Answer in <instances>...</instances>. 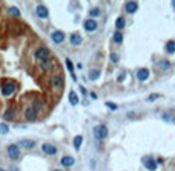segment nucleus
I'll return each instance as SVG.
<instances>
[{
    "label": "nucleus",
    "mask_w": 175,
    "mask_h": 171,
    "mask_svg": "<svg viewBox=\"0 0 175 171\" xmlns=\"http://www.w3.org/2000/svg\"><path fill=\"white\" fill-rule=\"evenodd\" d=\"M118 60H120V59H118V56L112 52V54H111V62H112V63H118Z\"/></svg>",
    "instance_id": "obj_31"
},
{
    "label": "nucleus",
    "mask_w": 175,
    "mask_h": 171,
    "mask_svg": "<svg viewBox=\"0 0 175 171\" xmlns=\"http://www.w3.org/2000/svg\"><path fill=\"white\" fill-rule=\"evenodd\" d=\"M8 131H9V128L6 123H0V134H8Z\"/></svg>",
    "instance_id": "obj_28"
},
{
    "label": "nucleus",
    "mask_w": 175,
    "mask_h": 171,
    "mask_svg": "<svg viewBox=\"0 0 175 171\" xmlns=\"http://www.w3.org/2000/svg\"><path fill=\"white\" fill-rule=\"evenodd\" d=\"M51 37H52L54 43H62V42L65 40V34H63L62 31H54Z\"/></svg>",
    "instance_id": "obj_13"
},
{
    "label": "nucleus",
    "mask_w": 175,
    "mask_h": 171,
    "mask_svg": "<svg viewBox=\"0 0 175 171\" xmlns=\"http://www.w3.org/2000/svg\"><path fill=\"white\" fill-rule=\"evenodd\" d=\"M51 83H52L54 88H62V86H63V79H62L60 76H54V77L51 79Z\"/></svg>",
    "instance_id": "obj_15"
},
{
    "label": "nucleus",
    "mask_w": 175,
    "mask_h": 171,
    "mask_svg": "<svg viewBox=\"0 0 175 171\" xmlns=\"http://www.w3.org/2000/svg\"><path fill=\"white\" fill-rule=\"evenodd\" d=\"M114 40H115V43H122L123 42V34L120 31H115L114 33Z\"/></svg>",
    "instance_id": "obj_25"
},
{
    "label": "nucleus",
    "mask_w": 175,
    "mask_h": 171,
    "mask_svg": "<svg viewBox=\"0 0 175 171\" xmlns=\"http://www.w3.org/2000/svg\"><path fill=\"white\" fill-rule=\"evenodd\" d=\"M158 97H160L158 94H154V96H149L146 100H147V102H152V100H155V99H158Z\"/></svg>",
    "instance_id": "obj_32"
},
{
    "label": "nucleus",
    "mask_w": 175,
    "mask_h": 171,
    "mask_svg": "<svg viewBox=\"0 0 175 171\" xmlns=\"http://www.w3.org/2000/svg\"><path fill=\"white\" fill-rule=\"evenodd\" d=\"M49 56H51V51H49V48H46V46H40V48L34 52V57H35L37 60H40V62H43V60H46V59H51Z\"/></svg>",
    "instance_id": "obj_1"
},
{
    "label": "nucleus",
    "mask_w": 175,
    "mask_h": 171,
    "mask_svg": "<svg viewBox=\"0 0 175 171\" xmlns=\"http://www.w3.org/2000/svg\"><path fill=\"white\" fill-rule=\"evenodd\" d=\"M100 77V70H91L89 71V79L91 80H97Z\"/></svg>",
    "instance_id": "obj_24"
},
{
    "label": "nucleus",
    "mask_w": 175,
    "mask_h": 171,
    "mask_svg": "<svg viewBox=\"0 0 175 171\" xmlns=\"http://www.w3.org/2000/svg\"><path fill=\"white\" fill-rule=\"evenodd\" d=\"M42 150H43V153H46V154H49V156H54L57 153V148L54 147V145H51V143H43L42 145Z\"/></svg>",
    "instance_id": "obj_11"
},
{
    "label": "nucleus",
    "mask_w": 175,
    "mask_h": 171,
    "mask_svg": "<svg viewBox=\"0 0 175 171\" xmlns=\"http://www.w3.org/2000/svg\"><path fill=\"white\" fill-rule=\"evenodd\" d=\"M106 107L109 108L111 111H115V110L118 108V107H117V103H114V102H106Z\"/></svg>",
    "instance_id": "obj_30"
},
{
    "label": "nucleus",
    "mask_w": 175,
    "mask_h": 171,
    "mask_svg": "<svg viewBox=\"0 0 175 171\" xmlns=\"http://www.w3.org/2000/svg\"><path fill=\"white\" fill-rule=\"evenodd\" d=\"M14 116H16V111L14 110H12V108H9V110H6V113H5V119L6 120H12V119H14Z\"/></svg>",
    "instance_id": "obj_23"
},
{
    "label": "nucleus",
    "mask_w": 175,
    "mask_h": 171,
    "mask_svg": "<svg viewBox=\"0 0 175 171\" xmlns=\"http://www.w3.org/2000/svg\"><path fill=\"white\" fill-rule=\"evenodd\" d=\"M160 68L161 70H169L170 68V63L167 60H163V62H160Z\"/></svg>",
    "instance_id": "obj_29"
},
{
    "label": "nucleus",
    "mask_w": 175,
    "mask_h": 171,
    "mask_svg": "<svg viewBox=\"0 0 175 171\" xmlns=\"http://www.w3.org/2000/svg\"><path fill=\"white\" fill-rule=\"evenodd\" d=\"M83 26H85V30H86L88 33H92V31L97 30V22L94 20V19H89V20H85Z\"/></svg>",
    "instance_id": "obj_8"
},
{
    "label": "nucleus",
    "mask_w": 175,
    "mask_h": 171,
    "mask_svg": "<svg viewBox=\"0 0 175 171\" xmlns=\"http://www.w3.org/2000/svg\"><path fill=\"white\" fill-rule=\"evenodd\" d=\"M172 6H173V8H175V0H173V2H172Z\"/></svg>",
    "instance_id": "obj_34"
},
{
    "label": "nucleus",
    "mask_w": 175,
    "mask_h": 171,
    "mask_svg": "<svg viewBox=\"0 0 175 171\" xmlns=\"http://www.w3.org/2000/svg\"><path fill=\"white\" fill-rule=\"evenodd\" d=\"M166 52L167 54H173L175 52V40H169L166 43Z\"/></svg>",
    "instance_id": "obj_19"
},
{
    "label": "nucleus",
    "mask_w": 175,
    "mask_h": 171,
    "mask_svg": "<svg viewBox=\"0 0 175 171\" xmlns=\"http://www.w3.org/2000/svg\"><path fill=\"white\" fill-rule=\"evenodd\" d=\"M62 165L63 166H72L74 163H75V160H74V157H71V156H65V157H62Z\"/></svg>",
    "instance_id": "obj_16"
},
{
    "label": "nucleus",
    "mask_w": 175,
    "mask_h": 171,
    "mask_svg": "<svg viewBox=\"0 0 175 171\" xmlns=\"http://www.w3.org/2000/svg\"><path fill=\"white\" fill-rule=\"evenodd\" d=\"M54 171H62V169H54Z\"/></svg>",
    "instance_id": "obj_36"
},
{
    "label": "nucleus",
    "mask_w": 175,
    "mask_h": 171,
    "mask_svg": "<svg viewBox=\"0 0 175 171\" xmlns=\"http://www.w3.org/2000/svg\"><path fill=\"white\" fill-rule=\"evenodd\" d=\"M94 136H95L97 140H103L107 137V128L104 125H97L94 128Z\"/></svg>",
    "instance_id": "obj_2"
},
{
    "label": "nucleus",
    "mask_w": 175,
    "mask_h": 171,
    "mask_svg": "<svg viewBox=\"0 0 175 171\" xmlns=\"http://www.w3.org/2000/svg\"><path fill=\"white\" fill-rule=\"evenodd\" d=\"M23 114H25V119H28V120H35V117H37V110H35L34 107H26L25 111H23Z\"/></svg>",
    "instance_id": "obj_5"
},
{
    "label": "nucleus",
    "mask_w": 175,
    "mask_h": 171,
    "mask_svg": "<svg viewBox=\"0 0 175 171\" xmlns=\"http://www.w3.org/2000/svg\"><path fill=\"white\" fill-rule=\"evenodd\" d=\"M9 14H11V16H16V17H19V16H20V11H19L16 6H11V8H9Z\"/></svg>",
    "instance_id": "obj_27"
},
{
    "label": "nucleus",
    "mask_w": 175,
    "mask_h": 171,
    "mask_svg": "<svg viewBox=\"0 0 175 171\" xmlns=\"http://www.w3.org/2000/svg\"><path fill=\"white\" fill-rule=\"evenodd\" d=\"M143 163H144V166L149 169V171H155L157 169V162L152 159V157H149V156L143 157Z\"/></svg>",
    "instance_id": "obj_6"
},
{
    "label": "nucleus",
    "mask_w": 175,
    "mask_h": 171,
    "mask_svg": "<svg viewBox=\"0 0 175 171\" xmlns=\"http://www.w3.org/2000/svg\"><path fill=\"white\" fill-rule=\"evenodd\" d=\"M34 145H35V142H34V140H29V139H23V140L20 142V147H23V148H26V150L34 148Z\"/></svg>",
    "instance_id": "obj_17"
},
{
    "label": "nucleus",
    "mask_w": 175,
    "mask_h": 171,
    "mask_svg": "<svg viewBox=\"0 0 175 171\" xmlns=\"http://www.w3.org/2000/svg\"><path fill=\"white\" fill-rule=\"evenodd\" d=\"M16 83H12V82H8V83H3V86H2V94L5 96V97H9V96H12L16 93Z\"/></svg>",
    "instance_id": "obj_3"
},
{
    "label": "nucleus",
    "mask_w": 175,
    "mask_h": 171,
    "mask_svg": "<svg viewBox=\"0 0 175 171\" xmlns=\"http://www.w3.org/2000/svg\"><path fill=\"white\" fill-rule=\"evenodd\" d=\"M8 154H9V157L12 160L20 159V148H19V145H9L8 147Z\"/></svg>",
    "instance_id": "obj_4"
},
{
    "label": "nucleus",
    "mask_w": 175,
    "mask_h": 171,
    "mask_svg": "<svg viewBox=\"0 0 175 171\" xmlns=\"http://www.w3.org/2000/svg\"><path fill=\"white\" fill-rule=\"evenodd\" d=\"M69 42H71V45H74V46L82 45V36L77 34V33H72L71 37H69Z\"/></svg>",
    "instance_id": "obj_12"
},
{
    "label": "nucleus",
    "mask_w": 175,
    "mask_h": 171,
    "mask_svg": "<svg viewBox=\"0 0 175 171\" xmlns=\"http://www.w3.org/2000/svg\"><path fill=\"white\" fill-rule=\"evenodd\" d=\"M125 9H126L128 14H134V12L138 9V3H137V2H126Z\"/></svg>",
    "instance_id": "obj_10"
},
{
    "label": "nucleus",
    "mask_w": 175,
    "mask_h": 171,
    "mask_svg": "<svg viewBox=\"0 0 175 171\" xmlns=\"http://www.w3.org/2000/svg\"><path fill=\"white\" fill-rule=\"evenodd\" d=\"M52 67H54V62L51 59H46V60H43L42 63H40V70H43V71H51Z\"/></svg>",
    "instance_id": "obj_14"
},
{
    "label": "nucleus",
    "mask_w": 175,
    "mask_h": 171,
    "mask_svg": "<svg viewBox=\"0 0 175 171\" xmlns=\"http://www.w3.org/2000/svg\"><path fill=\"white\" fill-rule=\"evenodd\" d=\"M100 12H101V11H100V8H92V9L89 11V16H91V19H92V17L100 16Z\"/></svg>",
    "instance_id": "obj_26"
},
{
    "label": "nucleus",
    "mask_w": 175,
    "mask_h": 171,
    "mask_svg": "<svg viewBox=\"0 0 175 171\" xmlns=\"http://www.w3.org/2000/svg\"><path fill=\"white\" fill-rule=\"evenodd\" d=\"M82 142H83V136H75L74 137V148L75 150H80V147H82Z\"/></svg>",
    "instance_id": "obj_21"
},
{
    "label": "nucleus",
    "mask_w": 175,
    "mask_h": 171,
    "mask_svg": "<svg viewBox=\"0 0 175 171\" xmlns=\"http://www.w3.org/2000/svg\"><path fill=\"white\" fill-rule=\"evenodd\" d=\"M137 79L140 82H144V80H147L149 79V70H146V68H141V70H138L137 71Z\"/></svg>",
    "instance_id": "obj_9"
},
{
    "label": "nucleus",
    "mask_w": 175,
    "mask_h": 171,
    "mask_svg": "<svg viewBox=\"0 0 175 171\" xmlns=\"http://www.w3.org/2000/svg\"><path fill=\"white\" fill-rule=\"evenodd\" d=\"M66 67H68V70H69L72 79H74V80H77V77H75V74H74V65H72V62H71L69 59H66Z\"/></svg>",
    "instance_id": "obj_22"
},
{
    "label": "nucleus",
    "mask_w": 175,
    "mask_h": 171,
    "mask_svg": "<svg viewBox=\"0 0 175 171\" xmlns=\"http://www.w3.org/2000/svg\"><path fill=\"white\" fill-rule=\"evenodd\" d=\"M0 171H5V169H3V168H0Z\"/></svg>",
    "instance_id": "obj_35"
},
{
    "label": "nucleus",
    "mask_w": 175,
    "mask_h": 171,
    "mask_svg": "<svg viewBox=\"0 0 175 171\" xmlns=\"http://www.w3.org/2000/svg\"><path fill=\"white\" fill-rule=\"evenodd\" d=\"M35 14H37L40 19H48V16H49V11H48V8H46V6H43V5H38V6L35 8Z\"/></svg>",
    "instance_id": "obj_7"
},
{
    "label": "nucleus",
    "mask_w": 175,
    "mask_h": 171,
    "mask_svg": "<svg viewBox=\"0 0 175 171\" xmlns=\"http://www.w3.org/2000/svg\"><path fill=\"white\" fill-rule=\"evenodd\" d=\"M125 76H126V73L123 71L122 74H120V76H118V82H123V79H125Z\"/></svg>",
    "instance_id": "obj_33"
},
{
    "label": "nucleus",
    "mask_w": 175,
    "mask_h": 171,
    "mask_svg": "<svg viewBox=\"0 0 175 171\" xmlns=\"http://www.w3.org/2000/svg\"><path fill=\"white\" fill-rule=\"evenodd\" d=\"M125 25H126V20H125L123 17H118V19L115 20V28H117V31L123 30V28H125Z\"/></svg>",
    "instance_id": "obj_18"
},
{
    "label": "nucleus",
    "mask_w": 175,
    "mask_h": 171,
    "mask_svg": "<svg viewBox=\"0 0 175 171\" xmlns=\"http://www.w3.org/2000/svg\"><path fill=\"white\" fill-rule=\"evenodd\" d=\"M69 103L74 105V107H75V105H78V96L74 93V91H71V93H69Z\"/></svg>",
    "instance_id": "obj_20"
}]
</instances>
